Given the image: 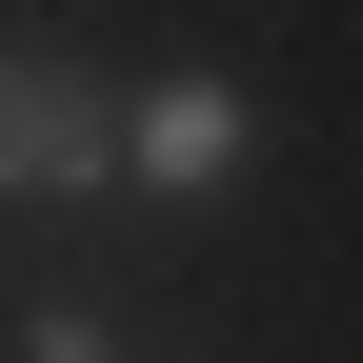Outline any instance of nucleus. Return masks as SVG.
<instances>
[{
  "instance_id": "f257e3e1",
  "label": "nucleus",
  "mask_w": 363,
  "mask_h": 363,
  "mask_svg": "<svg viewBox=\"0 0 363 363\" xmlns=\"http://www.w3.org/2000/svg\"><path fill=\"white\" fill-rule=\"evenodd\" d=\"M121 182V101L61 40H0V202H101Z\"/></svg>"
},
{
  "instance_id": "f03ea898",
  "label": "nucleus",
  "mask_w": 363,
  "mask_h": 363,
  "mask_svg": "<svg viewBox=\"0 0 363 363\" xmlns=\"http://www.w3.org/2000/svg\"><path fill=\"white\" fill-rule=\"evenodd\" d=\"M242 162H262L242 81H142V101H121V182H162V202H222Z\"/></svg>"
},
{
  "instance_id": "7ed1b4c3",
  "label": "nucleus",
  "mask_w": 363,
  "mask_h": 363,
  "mask_svg": "<svg viewBox=\"0 0 363 363\" xmlns=\"http://www.w3.org/2000/svg\"><path fill=\"white\" fill-rule=\"evenodd\" d=\"M0 363H121V343H101V323H81V303H40V323H21V343H0Z\"/></svg>"
}]
</instances>
